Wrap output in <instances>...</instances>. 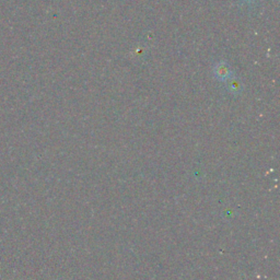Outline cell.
I'll list each match as a JSON object with an SVG mask.
<instances>
[{
	"instance_id": "6da1fadb",
	"label": "cell",
	"mask_w": 280,
	"mask_h": 280,
	"mask_svg": "<svg viewBox=\"0 0 280 280\" xmlns=\"http://www.w3.org/2000/svg\"><path fill=\"white\" fill-rule=\"evenodd\" d=\"M216 78L220 81H228L231 78V70L226 63H219L215 66L214 69Z\"/></svg>"
},
{
	"instance_id": "7a4b0ae2",
	"label": "cell",
	"mask_w": 280,
	"mask_h": 280,
	"mask_svg": "<svg viewBox=\"0 0 280 280\" xmlns=\"http://www.w3.org/2000/svg\"><path fill=\"white\" fill-rule=\"evenodd\" d=\"M229 89H230V91L232 93H237L240 92L241 90V83L237 81L236 79H233L230 81V83H229Z\"/></svg>"
}]
</instances>
